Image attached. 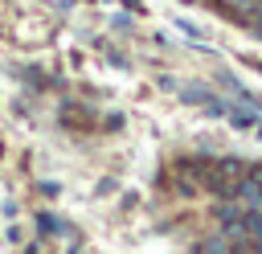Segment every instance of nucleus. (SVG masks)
Instances as JSON below:
<instances>
[{"label": "nucleus", "mask_w": 262, "mask_h": 254, "mask_svg": "<svg viewBox=\"0 0 262 254\" xmlns=\"http://www.w3.org/2000/svg\"><path fill=\"white\" fill-rule=\"evenodd\" d=\"M258 4H262V0H258ZM254 29H258V33H262V12H258V25H254Z\"/></svg>", "instance_id": "7ed1b4c3"}, {"label": "nucleus", "mask_w": 262, "mask_h": 254, "mask_svg": "<svg viewBox=\"0 0 262 254\" xmlns=\"http://www.w3.org/2000/svg\"><path fill=\"white\" fill-rule=\"evenodd\" d=\"M0 156H4V143H0Z\"/></svg>", "instance_id": "20e7f679"}, {"label": "nucleus", "mask_w": 262, "mask_h": 254, "mask_svg": "<svg viewBox=\"0 0 262 254\" xmlns=\"http://www.w3.org/2000/svg\"><path fill=\"white\" fill-rule=\"evenodd\" d=\"M225 12H233V16H250L254 8H258V0H217Z\"/></svg>", "instance_id": "f257e3e1"}, {"label": "nucleus", "mask_w": 262, "mask_h": 254, "mask_svg": "<svg viewBox=\"0 0 262 254\" xmlns=\"http://www.w3.org/2000/svg\"><path fill=\"white\" fill-rule=\"evenodd\" d=\"M37 229H41V234H57V229H61V221H57L53 213H41V217H37Z\"/></svg>", "instance_id": "f03ea898"}]
</instances>
